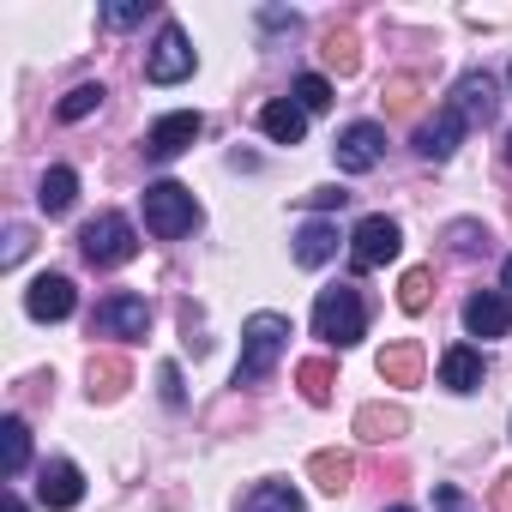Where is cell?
I'll return each mask as SVG.
<instances>
[{
  "label": "cell",
  "instance_id": "cell-1",
  "mask_svg": "<svg viewBox=\"0 0 512 512\" xmlns=\"http://www.w3.org/2000/svg\"><path fill=\"white\" fill-rule=\"evenodd\" d=\"M290 344V320L284 314H253L247 332H241V362H235V386H253V380H266L278 368Z\"/></svg>",
  "mask_w": 512,
  "mask_h": 512
},
{
  "label": "cell",
  "instance_id": "cell-2",
  "mask_svg": "<svg viewBox=\"0 0 512 512\" xmlns=\"http://www.w3.org/2000/svg\"><path fill=\"white\" fill-rule=\"evenodd\" d=\"M314 332L326 338V344H356L362 332H368V308H362V290H350V284H332V290H320V302H314Z\"/></svg>",
  "mask_w": 512,
  "mask_h": 512
},
{
  "label": "cell",
  "instance_id": "cell-3",
  "mask_svg": "<svg viewBox=\"0 0 512 512\" xmlns=\"http://www.w3.org/2000/svg\"><path fill=\"white\" fill-rule=\"evenodd\" d=\"M79 253L97 266V272H115V266H127L133 253H139V241H133V223L121 217V211H103V217H91L85 229H79Z\"/></svg>",
  "mask_w": 512,
  "mask_h": 512
},
{
  "label": "cell",
  "instance_id": "cell-4",
  "mask_svg": "<svg viewBox=\"0 0 512 512\" xmlns=\"http://www.w3.org/2000/svg\"><path fill=\"white\" fill-rule=\"evenodd\" d=\"M193 223H199V205H193V193H187L181 181L145 187V229H151L157 241H175V235H187Z\"/></svg>",
  "mask_w": 512,
  "mask_h": 512
},
{
  "label": "cell",
  "instance_id": "cell-5",
  "mask_svg": "<svg viewBox=\"0 0 512 512\" xmlns=\"http://www.w3.org/2000/svg\"><path fill=\"white\" fill-rule=\"evenodd\" d=\"M398 247H404V235H398L392 217H362L356 235H350V272H374V266H386Z\"/></svg>",
  "mask_w": 512,
  "mask_h": 512
},
{
  "label": "cell",
  "instance_id": "cell-6",
  "mask_svg": "<svg viewBox=\"0 0 512 512\" xmlns=\"http://www.w3.org/2000/svg\"><path fill=\"white\" fill-rule=\"evenodd\" d=\"M145 326H151V308L139 296H103L91 314V332L103 338H145Z\"/></svg>",
  "mask_w": 512,
  "mask_h": 512
},
{
  "label": "cell",
  "instance_id": "cell-7",
  "mask_svg": "<svg viewBox=\"0 0 512 512\" xmlns=\"http://www.w3.org/2000/svg\"><path fill=\"white\" fill-rule=\"evenodd\" d=\"M380 157H386V133H380L374 121H356V127H344V133H338V169L368 175Z\"/></svg>",
  "mask_w": 512,
  "mask_h": 512
},
{
  "label": "cell",
  "instance_id": "cell-8",
  "mask_svg": "<svg viewBox=\"0 0 512 512\" xmlns=\"http://www.w3.org/2000/svg\"><path fill=\"white\" fill-rule=\"evenodd\" d=\"M145 73H151L157 85H175V79H187V73H193V49H187V31H181V25H163V37H157V49H151Z\"/></svg>",
  "mask_w": 512,
  "mask_h": 512
},
{
  "label": "cell",
  "instance_id": "cell-9",
  "mask_svg": "<svg viewBox=\"0 0 512 512\" xmlns=\"http://www.w3.org/2000/svg\"><path fill=\"white\" fill-rule=\"evenodd\" d=\"M199 133H205V121H199L193 109H181V115H163V121H157V127L145 133V151L169 163V157H181V151H187V145H193Z\"/></svg>",
  "mask_w": 512,
  "mask_h": 512
},
{
  "label": "cell",
  "instance_id": "cell-10",
  "mask_svg": "<svg viewBox=\"0 0 512 512\" xmlns=\"http://www.w3.org/2000/svg\"><path fill=\"white\" fill-rule=\"evenodd\" d=\"M73 302H79V296H73V278H61V272H43V278L25 290V314H31V320H67Z\"/></svg>",
  "mask_w": 512,
  "mask_h": 512
},
{
  "label": "cell",
  "instance_id": "cell-11",
  "mask_svg": "<svg viewBox=\"0 0 512 512\" xmlns=\"http://www.w3.org/2000/svg\"><path fill=\"white\" fill-rule=\"evenodd\" d=\"M374 368H380V380H386V386H422L428 356H422V344H416V338H398V344H386V350L374 356Z\"/></svg>",
  "mask_w": 512,
  "mask_h": 512
},
{
  "label": "cell",
  "instance_id": "cell-12",
  "mask_svg": "<svg viewBox=\"0 0 512 512\" xmlns=\"http://www.w3.org/2000/svg\"><path fill=\"white\" fill-rule=\"evenodd\" d=\"M464 127H470V121H464V115H458V109L446 103V109H440V115H434V121H428L422 133H416V151H422L428 163H446V157L458 151V139H464Z\"/></svg>",
  "mask_w": 512,
  "mask_h": 512
},
{
  "label": "cell",
  "instance_id": "cell-13",
  "mask_svg": "<svg viewBox=\"0 0 512 512\" xmlns=\"http://www.w3.org/2000/svg\"><path fill=\"white\" fill-rule=\"evenodd\" d=\"M506 326H512L506 296L482 290V296H470V302H464V332H470V338H506Z\"/></svg>",
  "mask_w": 512,
  "mask_h": 512
},
{
  "label": "cell",
  "instance_id": "cell-14",
  "mask_svg": "<svg viewBox=\"0 0 512 512\" xmlns=\"http://www.w3.org/2000/svg\"><path fill=\"white\" fill-rule=\"evenodd\" d=\"M37 494H43V506L49 512H67V506H79L85 500V476H79V464H49L43 470V482H37Z\"/></svg>",
  "mask_w": 512,
  "mask_h": 512
},
{
  "label": "cell",
  "instance_id": "cell-15",
  "mask_svg": "<svg viewBox=\"0 0 512 512\" xmlns=\"http://www.w3.org/2000/svg\"><path fill=\"white\" fill-rule=\"evenodd\" d=\"M452 109H458L464 121H494V109H500L494 79H488V73H464L458 91H452Z\"/></svg>",
  "mask_w": 512,
  "mask_h": 512
},
{
  "label": "cell",
  "instance_id": "cell-16",
  "mask_svg": "<svg viewBox=\"0 0 512 512\" xmlns=\"http://www.w3.org/2000/svg\"><path fill=\"white\" fill-rule=\"evenodd\" d=\"M404 428H410V416H404L398 404H362V410H356V434H362V440H374V446L398 440Z\"/></svg>",
  "mask_w": 512,
  "mask_h": 512
},
{
  "label": "cell",
  "instance_id": "cell-17",
  "mask_svg": "<svg viewBox=\"0 0 512 512\" xmlns=\"http://www.w3.org/2000/svg\"><path fill=\"white\" fill-rule=\"evenodd\" d=\"M85 380H91V398H103V404H115V398L127 392V380H133V368H127V356H91V368H85Z\"/></svg>",
  "mask_w": 512,
  "mask_h": 512
},
{
  "label": "cell",
  "instance_id": "cell-18",
  "mask_svg": "<svg viewBox=\"0 0 512 512\" xmlns=\"http://www.w3.org/2000/svg\"><path fill=\"white\" fill-rule=\"evenodd\" d=\"M260 127H266L278 145H302V133H308V109H302V103H266V109H260Z\"/></svg>",
  "mask_w": 512,
  "mask_h": 512
},
{
  "label": "cell",
  "instance_id": "cell-19",
  "mask_svg": "<svg viewBox=\"0 0 512 512\" xmlns=\"http://www.w3.org/2000/svg\"><path fill=\"white\" fill-rule=\"evenodd\" d=\"M308 476H314L326 494H344V488H350V476H356V458L326 446V452H314V458H308Z\"/></svg>",
  "mask_w": 512,
  "mask_h": 512
},
{
  "label": "cell",
  "instance_id": "cell-20",
  "mask_svg": "<svg viewBox=\"0 0 512 512\" xmlns=\"http://www.w3.org/2000/svg\"><path fill=\"white\" fill-rule=\"evenodd\" d=\"M440 380H446L452 392H476V386H482V356L464 350V344L446 350V356H440Z\"/></svg>",
  "mask_w": 512,
  "mask_h": 512
},
{
  "label": "cell",
  "instance_id": "cell-21",
  "mask_svg": "<svg viewBox=\"0 0 512 512\" xmlns=\"http://www.w3.org/2000/svg\"><path fill=\"white\" fill-rule=\"evenodd\" d=\"M25 464H31V428L19 416H7V422H0V470L19 476Z\"/></svg>",
  "mask_w": 512,
  "mask_h": 512
},
{
  "label": "cell",
  "instance_id": "cell-22",
  "mask_svg": "<svg viewBox=\"0 0 512 512\" xmlns=\"http://www.w3.org/2000/svg\"><path fill=\"white\" fill-rule=\"evenodd\" d=\"M338 253V229L332 223H302V235H296V260L302 266H326Z\"/></svg>",
  "mask_w": 512,
  "mask_h": 512
},
{
  "label": "cell",
  "instance_id": "cell-23",
  "mask_svg": "<svg viewBox=\"0 0 512 512\" xmlns=\"http://www.w3.org/2000/svg\"><path fill=\"white\" fill-rule=\"evenodd\" d=\"M320 55H326V67H332L338 79H350V73L362 67V49H356V31H344V25H332V31H326V43H320Z\"/></svg>",
  "mask_w": 512,
  "mask_h": 512
},
{
  "label": "cell",
  "instance_id": "cell-24",
  "mask_svg": "<svg viewBox=\"0 0 512 512\" xmlns=\"http://www.w3.org/2000/svg\"><path fill=\"white\" fill-rule=\"evenodd\" d=\"M296 386H302V398H308V404H332V386H338V368H332L326 356H308V362L296 368Z\"/></svg>",
  "mask_w": 512,
  "mask_h": 512
},
{
  "label": "cell",
  "instance_id": "cell-25",
  "mask_svg": "<svg viewBox=\"0 0 512 512\" xmlns=\"http://www.w3.org/2000/svg\"><path fill=\"white\" fill-rule=\"evenodd\" d=\"M73 199H79V175H73V169H49L37 205H43L49 217H61V211H73Z\"/></svg>",
  "mask_w": 512,
  "mask_h": 512
},
{
  "label": "cell",
  "instance_id": "cell-26",
  "mask_svg": "<svg viewBox=\"0 0 512 512\" xmlns=\"http://www.w3.org/2000/svg\"><path fill=\"white\" fill-rule=\"evenodd\" d=\"M241 512H308V506H302L296 488H284V482H260V488L241 500Z\"/></svg>",
  "mask_w": 512,
  "mask_h": 512
},
{
  "label": "cell",
  "instance_id": "cell-27",
  "mask_svg": "<svg viewBox=\"0 0 512 512\" xmlns=\"http://www.w3.org/2000/svg\"><path fill=\"white\" fill-rule=\"evenodd\" d=\"M380 103H386V115H416V109H422V79H416V73H398V79H386Z\"/></svg>",
  "mask_w": 512,
  "mask_h": 512
},
{
  "label": "cell",
  "instance_id": "cell-28",
  "mask_svg": "<svg viewBox=\"0 0 512 512\" xmlns=\"http://www.w3.org/2000/svg\"><path fill=\"white\" fill-rule=\"evenodd\" d=\"M428 302H434V272H428V266H410L404 284H398V308H404V314H422Z\"/></svg>",
  "mask_w": 512,
  "mask_h": 512
},
{
  "label": "cell",
  "instance_id": "cell-29",
  "mask_svg": "<svg viewBox=\"0 0 512 512\" xmlns=\"http://www.w3.org/2000/svg\"><path fill=\"white\" fill-rule=\"evenodd\" d=\"M91 109H103V85H73L61 97V121H85Z\"/></svg>",
  "mask_w": 512,
  "mask_h": 512
},
{
  "label": "cell",
  "instance_id": "cell-30",
  "mask_svg": "<svg viewBox=\"0 0 512 512\" xmlns=\"http://www.w3.org/2000/svg\"><path fill=\"white\" fill-rule=\"evenodd\" d=\"M296 103H302L308 115H320V109H332V85H326L320 73H302V79H296Z\"/></svg>",
  "mask_w": 512,
  "mask_h": 512
},
{
  "label": "cell",
  "instance_id": "cell-31",
  "mask_svg": "<svg viewBox=\"0 0 512 512\" xmlns=\"http://www.w3.org/2000/svg\"><path fill=\"white\" fill-rule=\"evenodd\" d=\"M446 241H452V253H464V260H470V253H482V247H488V229H482V223H452V229H446Z\"/></svg>",
  "mask_w": 512,
  "mask_h": 512
},
{
  "label": "cell",
  "instance_id": "cell-32",
  "mask_svg": "<svg viewBox=\"0 0 512 512\" xmlns=\"http://www.w3.org/2000/svg\"><path fill=\"white\" fill-rule=\"evenodd\" d=\"M139 19H145V7H103V25H115V31H127Z\"/></svg>",
  "mask_w": 512,
  "mask_h": 512
},
{
  "label": "cell",
  "instance_id": "cell-33",
  "mask_svg": "<svg viewBox=\"0 0 512 512\" xmlns=\"http://www.w3.org/2000/svg\"><path fill=\"white\" fill-rule=\"evenodd\" d=\"M344 199H350L344 187H314V193H308V205H314V211H332V205H344Z\"/></svg>",
  "mask_w": 512,
  "mask_h": 512
},
{
  "label": "cell",
  "instance_id": "cell-34",
  "mask_svg": "<svg viewBox=\"0 0 512 512\" xmlns=\"http://www.w3.org/2000/svg\"><path fill=\"white\" fill-rule=\"evenodd\" d=\"M434 512H470L458 488H434Z\"/></svg>",
  "mask_w": 512,
  "mask_h": 512
},
{
  "label": "cell",
  "instance_id": "cell-35",
  "mask_svg": "<svg viewBox=\"0 0 512 512\" xmlns=\"http://www.w3.org/2000/svg\"><path fill=\"white\" fill-rule=\"evenodd\" d=\"M494 512H512V470L494 476Z\"/></svg>",
  "mask_w": 512,
  "mask_h": 512
},
{
  "label": "cell",
  "instance_id": "cell-36",
  "mask_svg": "<svg viewBox=\"0 0 512 512\" xmlns=\"http://www.w3.org/2000/svg\"><path fill=\"white\" fill-rule=\"evenodd\" d=\"M25 247H31V229H13V235H7V266L25 260Z\"/></svg>",
  "mask_w": 512,
  "mask_h": 512
},
{
  "label": "cell",
  "instance_id": "cell-37",
  "mask_svg": "<svg viewBox=\"0 0 512 512\" xmlns=\"http://www.w3.org/2000/svg\"><path fill=\"white\" fill-rule=\"evenodd\" d=\"M163 398L181 404V374H175V368H163Z\"/></svg>",
  "mask_w": 512,
  "mask_h": 512
},
{
  "label": "cell",
  "instance_id": "cell-38",
  "mask_svg": "<svg viewBox=\"0 0 512 512\" xmlns=\"http://www.w3.org/2000/svg\"><path fill=\"white\" fill-rule=\"evenodd\" d=\"M500 163H506V169H512V133H506V139H500Z\"/></svg>",
  "mask_w": 512,
  "mask_h": 512
},
{
  "label": "cell",
  "instance_id": "cell-39",
  "mask_svg": "<svg viewBox=\"0 0 512 512\" xmlns=\"http://www.w3.org/2000/svg\"><path fill=\"white\" fill-rule=\"evenodd\" d=\"M7 512H25V500H19V494H7Z\"/></svg>",
  "mask_w": 512,
  "mask_h": 512
},
{
  "label": "cell",
  "instance_id": "cell-40",
  "mask_svg": "<svg viewBox=\"0 0 512 512\" xmlns=\"http://www.w3.org/2000/svg\"><path fill=\"white\" fill-rule=\"evenodd\" d=\"M506 290H512V260H506Z\"/></svg>",
  "mask_w": 512,
  "mask_h": 512
},
{
  "label": "cell",
  "instance_id": "cell-41",
  "mask_svg": "<svg viewBox=\"0 0 512 512\" xmlns=\"http://www.w3.org/2000/svg\"><path fill=\"white\" fill-rule=\"evenodd\" d=\"M392 512H410V506H392Z\"/></svg>",
  "mask_w": 512,
  "mask_h": 512
}]
</instances>
